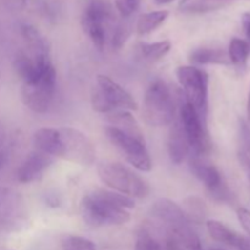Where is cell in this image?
I'll return each mask as SVG.
<instances>
[{"label":"cell","instance_id":"obj_36","mask_svg":"<svg viewBox=\"0 0 250 250\" xmlns=\"http://www.w3.org/2000/svg\"><path fill=\"white\" fill-rule=\"evenodd\" d=\"M247 114H248V124L250 126V89L248 94V104H247Z\"/></svg>","mask_w":250,"mask_h":250},{"label":"cell","instance_id":"obj_34","mask_svg":"<svg viewBox=\"0 0 250 250\" xmlns=\"http://www.w3.org/2000/svg\"><path fill=\"white\" fill-rule=\"evenodd\" d=\"M238 250H250V241L247 238H243L242 243L239 244V247L237 248Z\"/></svg>","mask_w":250,"mask_h":250},{"label":"cell","instance_id":"obj_35","mask_svg":"<svg viewBox=\"0 0 250 250\" xmlns=\"http://www.w3.org/2000/svg\"><path fill=\"white\" fill-rule=\"evenodd\" d=\"M5 163H6V156H5V154L2 151H0V171L5 166Z\"/></svg>","mask_w":250,"mask_h":250},{"label":"cell","instance_id":"obj_25","mask_svg":"<svg viewBox=\"0 0 250 250\" xmlns=\"http://www.w3.org/2000/svg\"><path fill=\"white\" fill-rule=\"evenodd\" d=\"M185 211L187 219L193 222H202L205 217V205L198 197H189L185 200Z\"/></svg>","mask_w":250,"mask_h":250},{"label":"cell","instance_id":"obj_30","mask_svg":"<svg viewBox=\"0 0 250 250\" xmlns=\"http://www.w3.org/2000/svg\"><path fill=\"white\" fill-rule=\"evenodd\" d=\"M239 136H241L243 153L250 159V126L244 120L239 121Z\"/></svg>","mask_w":250,"mask_h":250},{"label":"cell","instance_id":"obj_37","mask_svg":"<svg viewBox=\"0 0 250 250\" xmlns=\"http://www.w3.org/2000/svg\"><path fill=\"white\" fill-rule=\"evenodd\" d=\"M158 5H165V4H170V2L175 1V0H154Z\"/></svg>","mask_w":250,"mask_h":250},{"label":"cell","instance_id":"obj_20","mask_svg":"<svg viewBox=\"0 0 250 250\" xmlns=\"http://www.w3.org/2000/svg\"><path fill=\"white\" fill-rule=\"evenodd\" d=\"M250 53L249 44L241 38H233L229 42V62L238 70H246L247 61Z\"/></svg>","mask_w":250,"mask_h":250},{"label":"cell","instance_id":"obj_16","mask_svg":"<svg viewBox=\"0 0 250 250\" xmlns=\"http://www.w3.org/2000/svg\"><path fill=\"white\" fill-rule=\"evenodd\" d=\"M109 121L111 122V127L124 132L127 136L132 137L137 141L146 143L143 132H142L138 122L127 110H116V111L110 112Z\"/></svg>","mask_w":250,"mask_h":250},{"label":"cell","instance_id":"obj_24","mask_svg":"<svg viewBox=\"0 0 250 250\" xmlns=\"http://www.w3.org/2000/svg\"><path fill=\"white\" fill-rule=\"evenodd\" d=\"M141 53L144 59L146 60H159L164 58L168 51L171 50V42L170 41H161L155 42V43H141Z\"/></svg>","mask_w":250,"mask_h":250},{"label":"cell","instance_id":"obj_21","mask_svg":"<svg viewBox=\"0 0 250 250\" xmlns=\"http://www.w3.org/2000/svg\"><path fill=\"white\" fill-rule=\"evenodd\" d=\"M14 68L20 80L24 83L31 81L33 77H36L37 72L39 70V65L34 62V60L31 56L26 55V54H20L15 59Z\"/></svg>","mask_w":250,"mask_h":250},{"label":"cell","instance_id":"obj_18","mask_svg":"<svg viewBox=\"0 0 250 250\" xmlns=\"http://www.w3.org/2000/svg\"><path fill=\"white\" fill-rule=\"evenodd\" d=\"M190 62L195 65H229V59L227 51L217 48H198L189 54Z\"/></svg>","mask_w":250,"mask_h":250},{"label":"cell","instance_id":"obj_31","mask_svg":"<svg viewBox=\"0 0 250 250\" xmlns=\"http://www.w3.org/2000/svg\"><path fill=\"white\" fill-rule=\"evenodd\" d=\"M237 216H238L239 222L243 226L244 231L249 234L250 237V211L249 210L244 209V208H239L237 210Z\"/></svg>","mask_w":250,"mask_h":250},{"label":"cell","instance_id":"obj_39","mask_svg":"<svg viewBox=\"0 0 250 250\" xmlns=\"http://www.w3.org/2000/svg\"><path fill=\"white\" fill-rule=\"evenodd\" d=\"M211 250H224V249H217V248H216V249H211Z\"/></svg>","mask_w":250,"mask_h":250},{"label":"cell","instance_id":"obj_14","mask_svg":"<svg viewBox=\"0 0 250 250\" xmlns=\"http://www.w3.org/2000/svg\"><path fill=\"white\" fill-rule=\"evenodd\" d=\"M21 34L24 42L27 43L29 51H31L32 59L34 62H42V61L50 60L49 56V48L45 38L38 32L36 27L32 24H22Z\"/></svg>","mask_w":250,"mask_h":250},{"label":"cell","instance_id":"obj_33","mask_svg":"<svg viewBox=\"0 0 250 250\" xmlns=\"http://www.w3.org/2000/svg\"><path fill=\"white\" fill-rule=\"evenodd\" d=\"M238 159H239V161H241V165L243 166L244 171H246L247 175H248V177L250 180V159L243 153V151H239Z\"/></svg>","mask_w":250,"mask_h":250},{"label":"cell","instance_id":"obj_4","mask_svg":"<svg viewBox=\"0 0 250 250\" xmlns=\"http://www.w3.org/2000/svg\"><path fill=\"white\" fill-rule=\"evenodd\" d=\"M103 183L114 192L131 198H144L149 192L146 181L119 163H105L98 167Z\"/></svg>","mask_w":250,"mask_h":250},{"label":"cell","instance_id":"obj_32","mask_svg":"<svg viewBox=\"0 0 250 250\" xmlns=\"http://www.w3.org/2000/svg\"><path fill=\"white\" fill-rule=\"evenodd\" d=\"M242 26H243L244 34H246L250 44V12H244L242 15Z\"/></svg>","mask_w":250,"mask_h":250},{"label":"cell","instance_id":"obj_26","mask_svg":"<svg viewBox=\"0 0 250 250\" xmlns=\"http://www.w3.org/2000/svg\"><path fill=\"white\" fill-rule=\"evenodd\" d=\"M62 250H97V247L89 239L80 236H67L61 242Z\"/></svg>","mask_w":250,"mask_h":250},{"label":"cell","instance_id":"obj_12","mask_svg":"<svg viewBox=\"0 0 250 250\" xmlns=\"http://www.w3.org/2000/svg\"><path fill=\"white\" fill-rule=\"evenodd\" d=\"M53 156L36 150L29 154L17 171V180L21 183H29L37 180L53 164Z\"/></svg>","mask_w":250,"mask_h":250},{"label":"cell","instance_id":"obj_38","mask_svg":"<svg viewBox=\"0 0 250 250\" xmlns=\"http://www.w3.org/2000/svg\"><path fill=\"white\" fill-rule=\"evenodd\" d=\"M219 1H221L222 4L227 5V4H229V2H231V1H233V0H219Z\"/></svg>","mask_w":250,"mask_h":250},{"label":"cell","instance_id":"obj_28","mask_svg":"<svg viewBox=\"0 0 250 250\" xmlns=\"http://www.w3.org/2000/svg\"><path fill=\"white\" fill-rule=\"evenodd\" d=\"M142 0H115V7L124 19H128L138 10Z\"/></svg>","mask_w":250,"mask_h":250},{"label":"cell","instance_id":"obj_22","mask_svg":"<svg viewBox=\"0 0 250 250\" xmlns=\"http://www.w3.org/2000/svg\"><path fill=\"white\" fill-rule=\"evenodd\" d=\"M112 10L107 2L103 0H92L83 14V19L90 20V21L105 23L107 20L111 19Z\"/></svg>","mask_w":250,"mask_h":250},{"label":"cell","instance_id":"obj_10","mask_svg":"<svg viewBox=\"0 0 250 250\" xmlns=\"http://www.w3.org/2000/svg\"><path fill=\"white\" fill-rule=\"evenodd\" d=\"M97 84V88L102 93V95L106 100L112 111H116V110H127L128 111V110L138 109V105H137L133 97L107 76H98Z\"/></svg>","mask_w":250,"mask_h":250},{"label":"cell","instance_id":"obj_1","mask_svg":"<svg viewBox=\"0 0 250 250\" xmlns=\"http://www.w3.org/2000/svg\"><path fill=\"white\" fill-rule=\"evenodd\" d=\"M134 205L133 198L114 190L97 189L83 197L81 214L90 226H119L131 220L126 209H132Z\"/></svg>","mask_w":250,"mask_h":250},{"label":"cell","instance_id":"obj_13","mask_svg":"<svg viewBox=\"0 0 250 250\" xmlns=\"http://www.w3.org/2000/svg\"><path fill=\"white\" fill-rule=\"evenodd\" d=\"M167 148L171 161L176 165L182 164L187 158L188 153H189V143H188V139L186 137L180 121L172 122L170 133H168Z\"/></svg>","mask_w":250,"mask_h":250},{"label":"cell","instance_id":"obj_29","mask_svg":"<svg viewBox=\"0 0 250 250\" xmlns=\"http://www.w3.org/2000/svg\"><path fill=\"white\" fill-rule=\"evenodd\" d=\"M131 33L132 29L128 23H126V22H125V23H120L119 26L115 28L114 36H112V45H114L115 48L120 49L125 43H126V41L129 38Z\"/></svg>","mask_w":250,"mask_h":250},{"label":"cell","instance_id":"obj_17","mask_svg":"<svg viewBox=\"0 0 250 250\" xmlns=\"http://www.w3.org/2000/svg\"><path fill=\"white\" fill-rule=\"evenodd\" d=\"M207 229L214 241L225 244V246L233 247V248H238L244 238L243 236L238 234L217 220H209L207 222Z\"/></svg>","mask_w":250,"mask_h":250},{"label":"cell","instance_id":"obj_5","mask_svg":"<svg viewBox=\"0 0 250 250\" xmlns=\"http://www.w3.org/2000/svg\"><path fill=\"white\" fill-rule=\"evenodd\" d=\"M176 76L185 92V99L193 105L199 116L207 121L209 76L195 66H180Z\"/></svg>","mask_w":250,"mask_h":250},{"label":"cell","instance_id":"obj_3","mask_svg":"<svg viewBox=\"0 0 250 250\" xmlns=\"http://www.w3.org/2000/svg\"><path fill=\"white\" fill-rule=\"evenodd\" d=\"M176 105L170 88L164 81L156 80L146 89L143 103V116L153 127L168 126L175 121Z\"/></svg>","mask_w":250,"mask_h":250},{"label":"cell","instance_id":"obj_15","mask_svg":"<svg viewBox=\"0 0 250 250\" xmlns=\"http://www.w3.org/2000/svg\"><path fill=\"white\" fill-rule=\"evenodd\" d=\"M36 150L50 156L61 158L60 132L56 128H41L33 136Z\"/></svg>","mask_w":250,"mask_h":250},{"label":"cell","instance_id":"obj_8","mask_svg":"<svg viewBox=\"0 0 250 250\" xmlns=\"http://www.w3.org/2000/svg\"><path fill=\"white\" fill-rule=\"evenodd\" d=\"M61 139V158L83 166L95 160V149L90 139L81 131L70 127L59 128Z\"/></svg>","mask_w":250,"mask_h":250},{"label":"cell","instance_id":"obj_7","mask_svg":"<svg viewBox=\"0 0 250 250\" xmlns=\"http://www.w3.org/2000/svg\"><path fill=\"white\" fill-rule=\"evenodd\" d=\"M105 134L112 146L126 158V160L133 167L142 172H149L151 170L153 165L146 148V143L137 141L111 126L105 128Z\"/></svg>","mask_w":250,"mask_h":250},{"label":"cell","instance_id":"obj_6","mask_svg":"<svg viewBox=\"0 0 250 250\" xmlns=\"http://www.w3.org/2000/svg\"><path fill=\"white\" fill-rule=\"evenodd\" d=\"M180 122L190 148L195 155H204L211 148L207 131V121L199 116L197 110L187 100H183L180 110Z\"/></svg>","mask_w":250,"mask_h":250},{"label":"cell","instance_id":"obj_23","mask_svg":"<svg viewBox=\"0 0 250 250\" xmlns=\"http://www.w3.org/2000/svg\"><path fill=\"white\" fill-rule=\"evenodd\" d=\"M82 26L85 33H87L88 37L90 38V41H92L93 44L95 45V48H97L98 50H103L105 46V39H106L104 23L90 21V20L83 19L82 17Z\"/></svg>","mask_w":250,"mask_h":250},{"label":"cell","instance_id":"obj_2","mask_svg":"<svg viewBox=\"0 0 250 250\" xmlns=\"http://www.w3.org/2000/svg\"><path fill=\"white\" fill-rule=\"evenodd\" d=\"M39 70L36 77L22 84L21 98L23 104L37 114H44L50 107L56 85V73L51 61L37 63Z\"/></svg>","mask_w":250,"mask_h":250},{"label":"cell","instance_id":"obj_11","mask_svg":"<svg viewBox=\"0 0 250 250\" xmlns=\"http://www.w3.org/2000/svg\"><path fill=\"white\" fill-rule=\"evenodd\" d=\"M150 215L167 226L168 231H176L189 226V220L180 205L170 199H159L151 205Z\"/></svg>","mask_w":250,"mask_h":250},{"label":"cell","instance_id":"obj_27","mask_svg":"<svg viewBox=\"0 0 250 250\" xmlns=\"http://www.w3.org/2000/svg\"><path fill=\"white\" fill-rule=\"evenodd\" d=\"M134 250H164V247L154 238L146 229L138 232Z\"/></svg>","mask_w":250,"mask_h":250},{"label":"cell","instance_id":"obj_19","mask_svg":"<svg viewBox=\"0 0 250 250\" xmlns=\"http://www.w3.org/2000/svg\"><path fill=\"white\" fill-rule=\"evenodd\" d=\"M167 10H158V11H150L141 15L137 21V33L139 36H146L151 33L158 27H160L167 20Z\"/></svg>","mask_w":250,"mask_h":250},{"label":"cell","instance_id":"obj_9","mask_svg":"<svg viewBox=\"0 0 250 250\" xmlns=\"http://www.w3.org/2000/svg\"><path fill=\"white\" fill-rule=\"evenodd\" d=\"M189 167L193 175L204 183L208 192L216 202L231 203L233 200V194L227 187L216 166L203 160L199 155H194L190 158Z\"/></svg>","mask_w":250,"mask_h":250}]
</instances>
